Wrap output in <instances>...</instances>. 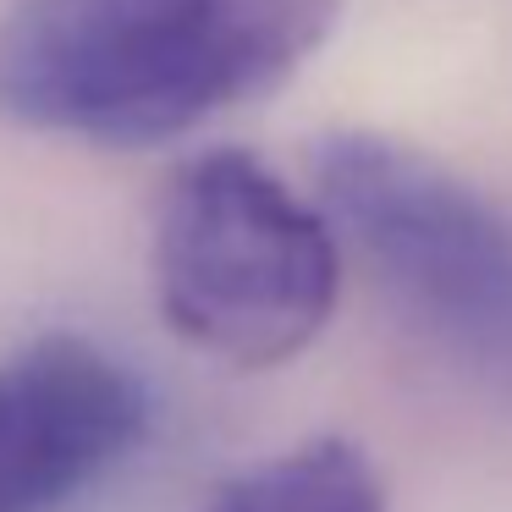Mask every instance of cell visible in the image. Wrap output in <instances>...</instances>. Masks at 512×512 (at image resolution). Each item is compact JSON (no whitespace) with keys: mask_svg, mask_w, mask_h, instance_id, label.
Segmentation results:
<instances>
[{"mask_svg":"<svg viewBox=\"0 0 512 512\" xmlns=\"http://www.w3.org/2000/svg\"><path fill=\"white\" fill-rule=\"evenodd\" d=\"M342 292V243L320 204L254 155H193L160 188L155 298L188 347L237 369L298 358Z\"/></svg>","mask_w":512,"mask_h":512,"instance_id":"7a4b0ae2","label":"cell"},{"mask_svg":"<svg viewBox=\"0 0 512 512\" xmlns=\"http://www.w3.org/2000/svg\"><path fill=\"white\" fill-rule=\"evenodd\" d=\"M309 177L391 314L463 369L512 380V226L496 204L380 133H325Z\"/></svg>","mask_w":512,"mask_h":512,"instance_id":"3957f363","label":"cell"},{"mask_svg":"<svg viewBox=\"0 0 512 512\" xmlns=\"http://www.w3.org/2000/svg\"><path fill=\"white\" fill-rule=\"evenodd\" d=\"M342 0H17L0 116L83 144H166L287 83Z\"/></svg>","mask_w":512,"mask_h":512,"instance_id":"6da1fadb","label":"cell"},{"mask_svg":"<svg viewBox=\"0 0 512 512\" xmlns=\"http://www.w3.org/2000/svg\"><path fill=\"white\" fill-rule=\"evenodd\" d=\"M204 512H386V485L353 441L314 435L232 474Z\"/></svg>","mask_w":512,"mask_h":512,"instance_id":"5b68a950","label":"cell"},{"mask_svg":"<svg viewBox=\"0 0 512 512\" xmlns=\"http://www.w3.org/2000/svg\"><path fill=\"white\" fill-rule=\"evenodd\" d=\"M149 435V386L89 336L0 358V512H67Z\"/></svg>","mask_w":512,"mask_h":512,"instance_id":"277c9868","label":"cell"}]
</instances>
